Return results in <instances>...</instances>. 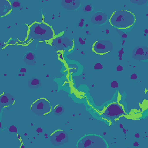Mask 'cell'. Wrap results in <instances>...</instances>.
I'll return each mask as SVG.
<instances>
[{"instance_id":"6da1fadb","label":"cell","mask_w":148,"mask_h":148,"mask_svg":"<svg viewBox=\"0 0 148 148\" xmlns=\"http://www.w3.org/2000/svg\"><path fill=\"white\" fill-rule=\"evenodd\" d=\"M110 23L113 27L119 29H125L132 26L135 22V16L127 10L114 12L111 16Z\"/></svg>"},{"instance_id":"7a4b0ae2","label":"cell","mask_w":148,"mask_h":148,"mask_svg":"<svg viewBox=\"0 0 148 148\" xmlns=\"http://www.w3.org/2000/svg\"><path fill=\"white\" fill-rule=\"evenodd\" d=\"M28 36L32 39L49 40L53 38L54 32L50 25L44 23H34L29 29Z\"/></svg>"},{"instance_id":"3957f363","label":"cell","mask_w":148,"mask_h":148,"mask_svg":"<svg viewBox=\"0 0 148 148\" xmlns=\"http://www.w3.org/2000/svg\"><path fill=\"white\" fill-rule=\"evenodd\" d=\"M78 148H106L107 145L102 138L95 135H87L77 143Z\"/></svg>"},{"instance_id":"277c9868","label":"cell","mask_w":148,"mask_h":148,"mask_svg":"<svg viewBox=\"0 0 148 148\" xmlns=\"http://www.w3.org/2000/svg\"><path fill=\"white\" fill-rule=\"evenodd\" d=\"M31 110L36 115L43 116L50 112L51 106L47 99L40 98L35 101L31 105Z\"/></svg>"},{"instance_id":"5b68a950","label":"cell","mask_w":148,"mask_h":148,"mask_svg":"<svg viewBox=\"0 0 148 148\" xmlns=\"http://www.w3.org/2000/svg\"><path fill=\"white\" fill-rule=\"evenodd\" d=\"M123 114H124V111L123 106L117 103H113L109 105L106 108L103 116L105 118L113 119Z\"/></svg>"},{"instance_id":"8992f818","label":"cell","mask_w":148,"mask_h":148,"mask_svg":"<svg viewBox=\"0 0 148 148\" xmlns=\"http://www.w3.org/2000/svg\"><path fill=\"white\" fill-rule=\"evenodd\" d=\"M52 46L57 50H68L72 48L73 43L71 39L65 36H58L51 42Z\"/></svg>"},{"instance_id":"52a82bcc","label":"cell","mask_w":148,"mask_h":148,"mask_svg":"<svg viewBox=\"0 0 148 148\" xmlns=\"http://www.w3.org/2000/svg\"><path fill=\"white\" fill-rule=\"evenodd\" d=\"M95 53L98 54H104L113 49L112 43L108 40H99L96 41L92 47Z\"/></svg>"},{"instance_id":"ba28073f","label":"cell","mask_w":148,"mask_h":148,"mask_svg":"<svg viewBox=\"0 0 148 148\" xmlns=\"http://www.w3.org/2000/svg\"><path fill=\"white\" fill-rule=\"evenodd\" d=\"M68 141V135L63 130H57L50 136V142L54 146H61Z\"/></svg>"},{"instance_id":"9c48e42d","label":"cell","mask_w":148,"mask_h":148,"mask_svg":"<svg viewBox=\"0 0 148 148\" xmlns=\"http://www.w3.org/2000/svg\"><path fill=\"white\" fill-rule=\"evenodd\" d=\"M133 58L138 61L148 59V48L146 46H138L134 49L132 52Z\"/></svg>"},{"instance_id":"30bf717a","label":"cell","mask_w":148,"mask_h":148,"mask_svg":"<svg viewBox=\"0 0 148 148\" xmlns=\"http://www.w3.org/2000/svg\"><path fill=\"white\" fill-rule=\"evenodd\" d=\"M14 97L9 93H3L0 97V106L1 109L3 107L11 105L14 102Z\"/></svg>"},{"instance_id":"8fae6325","label":"cell","mask_w":148,"mask_h":148,"mask_svg":"<svg viewBox=\"0 0 148 148\" xmlns=\"http://www.w3.org/2000/svg\"><path fill=\"white\" fill-rule=\"evenodd\" d=\"M108 20V16L103 12H98L94 14L91 18V22L94 24L101 25L104 24Z\"/></svg>"},{"instance_id":"7c38bea8","label":"cell","mask_w":148,"mask_h":148,"mask_svg":"<svg viewBox=\"0 0 148 148\" xmlns=\"http://www.w3.org/2000/svg\"><path fill=\"white\" fill-rule=\"evenodd\" d=\"M61 3L66 10H76L80 6V1L79 0H62Z\"/></svg>"},{"instance_id":"4fadbf2b","label":"cell","mask_w":148,"mask_h":148,"mask_svg":"<svg viewBox=\"0 0 148 148\" xmlns=\"http://www.w3.org/2000/svg\"><path fill=\"white\" fill-rule=\"evenodd\" d=\"M12 10L10 3L6 0L0 1V16L2 17L9 13Z\"/></svg>"},{"instance_id":"5bb4252c","label":"cell","mask_w":148,"mask_h":148,"mask_svg":"<svg viewBox=\"0 0 148 148\" xmlns=\"http://www.w3.org/2000/svg\"><path fill=\"white\" fill-rule=\"evenodd\" d=\"M24 62L28 65H34L36 63V57L34 53L28 52L24 57Z\"/></svg>"},{"instance_id":"9a60e30c","label":"cell","mask_w":148,"mask_h":148,"mask_svg":"<svg viewBox=\"0 0 148 148\" xmlns=\"http://www.w3.org/2000/svg\"><path fill=\"white\" fill-rule=\"evenodd\" d=\"M27 86L29 88H38L41 86V83L38 78L32 77L28 81Z\"/></svg>"},{"instance_id":"2e32d148","label":"cell","mask_w":148,"mask_h":148,"mask_svg":"<svg viewBox=\"0 0 148 148\" xmlns=\"http://www.w3.org/2000/svg\"><path fill=\"white\" fill-rule=\"evenodd\" d=\"M53 112L56 115H61L64 113V109L61 105H58L54 107Z\"/></svg>"},{"instance_id":"e0dca14e","label":"cell","mask_w":148,"mask_h":148,"mask_svg":"<svg viewBox=\"0 0 148 148\" xmlns=\"http://www.w3.org/2000/svg\"><path fill=\"white\" fill-rule=\"evenodd\" d=\"M131 2L133 3H136L138 5H143L147 2L146 0H139V1H131Z\"/></svg>"},{"instance_id":"ac0fdd59","label":"cell","mask_w":148,"mask_h":148,"mask_svg":"<svg viewBox=\"0 0 148 148\" xmlns=\"http://www.w3.org/2000/svg\"><path fill=\"white\" fill-rule=\"evenodd\" d=\"M94 69H96V70H99V69H101L102 68H103V66L102 65L99 63V62H98V63H96L95 65H94Z\"/></svg>"},{"instance_id":"d6986e66","label":"cell","mask_w":148,"mask_h":148,"mask_svg":"<svg viewBox=\"0 0 148 148\" xmlns=\"http://www.w3.org/2000/svg\"><path fill=\"white\" fill-rule=\"evenodd\" d=\"M9 130L10 132H17V128L15 126H14L13 125H12L9 127Z\"/></svg>"},{"instance_id":"ffe728a7","label":"cell","mask_w":148,"mask_h":148,"mask_svg":"<svg viewBox=\"0 0 148 148\" xmlns=\"http://www.w3.org/2000/svg\"><path fill=\"white\" fill-rule=\"evenodd\" d=\"M111 87L112 88H117L118 86H119V84L117 83V82L116 81H113L112 83H111V84H110Z\"/></svg>"},{"instance_id":"44dd1931","label":"cell","mask_w":148,"mask_h":148,"mask_svg":"<svg viewBox=\"0 0 148 148\" xmlns=\"http://www.w3.org/2000/svg\"><path fill=\"white\" fill-rule=\"evenodd\" d=\"M91 9H92V8L91 7V6L90 5L86 6L84 8V10H85V11H91Z\"/></svg>"},{"instance_id":"7402d4cb","label":"cell","mask_w":148,"mask_h":148,"mask_svg":"<svg viewBox=\"0 0 148 148\" xmlns=\"http://www.w3.org/2000/svg\"><path fill=\"white\" fill-rule=\"evenodd\" d=\"M12 6L14 7H18L20 6V3L18 2H13L12 3Z\"/></svg>"},{"instance_id":"603a6c76","label":"cell","mask_w":148,"mask_h":148,"mask_svg":"<svg viewBox=\"0 0 148 148\" xmlns=\"http://www.w3.org/2000/svg\"><path fill=\"white\" fill-rule=\"evenodd\" d=\"M123 69V66H121V65H118L117 67H116V70L117 71H121Z\"/></svg>"},{"instance_id":"cb8c5ba5","label":"cell","mask_w":148,"mask_h":148,"mask_svg":"<svg viewBox=\"0 0 148 148\" xmlns=\"http://www.w3.org/2000/svg\"><path fill=\"white\" fill-rule=\"evenodd\" d=\"M131 78L132 79H136L137 78V75L136 74H135V73L132 74L131 76Z\"/></svg>"},{"instance_id":"d4e9b609","label":"cell","mask_w":148,"mask_h":148,"mask_svg":"<svg viewBox=\"0 0 148 148\" xmlns=\"http://www.w3.org/2000/svg\"><path fill=\"white\" fill-rule=\"evenodd\" d=\"M36 131L38 132H39V133H40V132H42V131H43V130H42V129L41 128H40V127H39V128H37V130H36Z\"/></svg>"},{"instance_id":"484cf974","label":"cell","mask_w":148,"mask_h":148,"mask_svg":"<svg viewBox=\"0 0 148 148\" xmlns=\"http://www.w3.org/2000/svg\"><path fill=\"white\" fill-rule=\"evenodd\" d=\"M20 72H21V73H25V72H26V69H25V68H21V69H20Z\"/></svg>"},{"instance_id":"4316f807","label":"cell","mask_w":148,"mask_h":148,"mask_svg":"<svg viewBox=\"0 0 148 148\" xmlns=\"http://www.w3.org/2000/svg\"><path fill=\"white\" fill-rule=\"evenodd\" d=\"M134 145L135 146H138L139 145V143L137 142H135L134 143Z\"/></svg>"},{"instance_id":"83f0119b","label":"cell","mask_w":148,"mask_h":148,"mask_svg":"<svg viewBox=\"0 0 148 148\" xmlns=\"http://www.w3.org/2000/svg\"><path fill=\"white\" fill-rule=\"evenodd\" d=\"M135 136H136V137H139V135H138V134H135Z\"/></svg>"},{"instance_id":"f1b7e54d","label":"cell","mask_w":148,"mask_h":148,"mask_svg":"<svg viewBox=\"0 0 148 148\" xmlns=\"http://www.w3.org/2000/svg\"><path fill=\"white\" fill-rule=\"evenodd\" d=\"M120 127H121V128H123V126H122V125L121 124H120Z\"/></svg>"}]
</instances>
